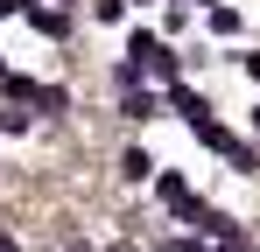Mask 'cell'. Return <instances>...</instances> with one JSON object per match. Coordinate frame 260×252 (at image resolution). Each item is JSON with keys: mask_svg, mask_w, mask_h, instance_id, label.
<instances>
[{"mask_svg": "<svg viewBox=\"0 0 260 252\" xmlns=\"http://www.w3.org/2000/svg\"><path fill=\"white\" fill-rule=\"evenodd\" d=\"M127 56H134V70H155V77H176V56H169V49H162L155 35H148V28H134Z\"/></svg>", "mask_w": 260, "mask_h": 252, "instance_id": "obj_1", "label": "cell"}, {"mask_svg": "<svg viewBox=\"0 0 260 252\" xmlns=\"http://www.w3.org/2000/svg\"><path fill=\"white\" fill-rule=\"evenodd\" d=\"M190 224H197V231H204V238H218V245H225V238H239V224H232V217H225V210H190Z\"/></svg>", "mask_w": 260, "mask_h": 252, "instance_id": "obj_2", "label": "cell"}, {"mask_svg": "<svg viewBox=\"0 0 260 252\" xmlns=\"http://www.w3.org/2000/svg\"><path fill=\"white\" fill-rule=\"evenodd\" d=\"M120 175H127V182H148V175H155V161H148L141 147H127V154H120Z\"/></svg>", "mask_w": 260, "mask_h": 252, "instance_id": "obj_3", "label": "cell"}, {"mask_svg": "<svg viewBox=\"0 0 260 252\" xmlns=\"http://www.w3.org/2000/svg\"><path fill=\"white\" fill-rule=\"evenodd\" d=\"M162 203H176V210H197V203H190V182H183V175H162Z\"/></svg>", "mask_w": 260, "mask_h": 252, "instance_id": "obj_4", "label": "cell"}, {"mask_svg": "<svg viewBox=\"0 0 260 252\" xmlns=\"http://www.w3.org/2000/svg\"><path fill=\"white\" fill-rule=\"evenodd\" d=\"M176 112H183V119L197 126V119H204V112H211V105H204V98H197V91H183V84H176Z\"/></svg>", "mask_w": 260, "mask_h": 252, "instance_id": "obj_5", "label": "cell"}, {"mask_svg": "<svg viewBox=\"0 0 260 252\" xmlns=\"http://www.w3.org/2000/svg\"><path fill=\"white\" fill-rule=\"evenodd\" d=\"M120 112H127V119H148V112H155V98H148V91H127V98H120Z\"/></svg>", "mask_w": 260, "mask_h": 252, "instance_id": "obj_6", "label": "cell"}, {"mask_svg": "<svg viewBox=\"0 0 260 252\" xmlns=\"http://www.w3.org/2000/svg\"><path fill=\"white\" fill-rule=\"evenodd\" d=\"M246 77H260V49H253V56H246Z\"/></svg>", "mask_w": 260, "mask_h": 252, "instance_id": "obj_7", "label": "cell"}]
</instances>
